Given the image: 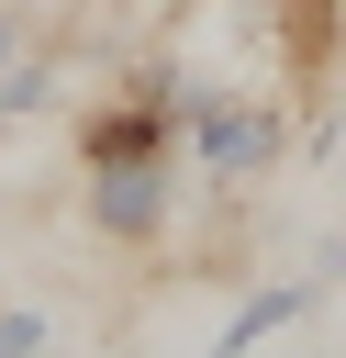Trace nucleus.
I'll return each mask as SVG.
<instances>
[{
    "label": "nucleus",
    "instance_id": "obj_1",
    "mask_svg": "<svg viewBox=\"0 0 346 358\" xmlns=\"http://www.w3.org/2000/svg\"><path fill=\"white\" fill-rule=\"evenodd\" d=\"M179 112H190V157H201L212 179H257V168L279 157V112H257V101H201V90H179Z\"/></svg>",
    "mask_w": 346,
    "mask_h": 358
},
{
    "label": "nucleus",
    "instance_id": "obj_2",
    "mask_svg": "<svg viewBox=\"0 0 346 358\" xmlns=\"http://www.w3.org/2000/svg\"><path fill=\"white\" fill-rule=\"evenodd\" d=\"M167 123H179V78H145L134 101H112V112H89V134H78V157H89V168H134V157H167Z\"/></svg>",
    "mask_w": 346,
    "mask_h": 358
},
{
    "label": "nucleus",
    "instance_id": "obj_3",
    "mask_svg": "<svg viewBox=\"0 0 346 358\" xmlns=\"http://www.w3.org/2000/svg\"><path fill=\"white\" fill-rule=\"evenodd\" d=\"M89 224H100V235H123V246H145V235L167 224V157L89 168Z\"/></svg>",
    "mask_w": 346,
    "mask_h": 358
},
{
    "label": "nucleus",
    "instance_id": "obj_4",
    "mask_svg": "<svg viewBox=\"0 0 346 358\" xmlns=\"http://www.w3.org/2000/svg\"><path fill=\"white\" fill-rule=\"evenodd\" d=\"M45 101H56V67H45V56H11V67H0V123H22V112H45Z\"/></svg>",
    "mask_w": 346,
    "mask_h": 358
},
{
    "label": "nucleus",
    "instance_id": "obj_5",
    "mask_svg": "<svg viewBox=\"0 0 346 358\" xmlns=\"http://www.w3.org/2000/svg\"><path fill=\"white\" fill-rule=\"evenodd\" d=\"M279 22H290V56H301V67H324V56H335V0H290Z\"/></svg>",
    "mask_w": 346,
    "mask_h": 358
},
{
    "label": "nucleus",
    "instance_id": "obj_6",
    "mask_svg": "<svg viewBox=\"0 0 346 358\" xmlns=\"http://www.w3.org/2000/svg\"><path fill=\"white\" fill-rule=\"evenodd\" d=\"M290 313H301V291H257V302H246V313H234V324H223V347H234V358H246V347H257V336H268V324H290Z\"/></svg>",
    "mask_w": 346,
    "mask_h": 358
},
{
    "label": "nucleus",
    "instance_id": "obj_7",
    "mask_svg": "<svg viewBox=\"0 0 346 358\" xmlns=\"http://www.w3.org/2000/svg\"><path fill=\"white\" fill-rule=\"evenodd\" d=\"M0 358H45V313H11L0 302Z\"/></svg>",
    "mask_w": 346,
    "mask_h": 358
},
{
    "label": "nucleus",
    "instance_id": "obj_8",
    "mask_svg": "<svg viewBox=\"0 0 346 358\" xmlns=\"http://www.w3.org/2000/svg\"><path fill=\"white\" fill-rule=\"evenodd\" d=\"M11 45H22V22H11V11H0V67H11Z\"/></svg>",
    "mask_w": 346,
    "mask_h": 358
},
{
    "label": "nucleus",
    "instance_id": "obj_9",
    "mask_svg": "<svg viewBox=\"0 0 346 358\" xmlns=\"http://www.w3.org/2000/svg\"><path fill=\"white\" fill-rule=\"evenodd\" d=\"M212 358H234V347H212Z\"/></svg>",
    "mask_w": 346,
    "mask_h": 358
}]
</instances>
